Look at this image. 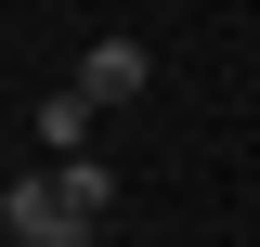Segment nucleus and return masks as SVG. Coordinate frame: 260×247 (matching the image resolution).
<instances>
[{
    "instance_id": "4",
    "label": "nucleus",
    "mask_w": 260,
    "mask_h": 247,
    "mask_svg": "<svg viewBox=\"0 0 260 247\" xmlns=\"http://www.w3.org/2000/svg\"><path fill=\"white\" fill-rule=\"evenodd\" d=\"M0 247H91V234H78V221H13Z\"/></svg>"
},
{
    "instance_id": "1",
    "label": "nucleus",
    "mask_w": 260,
    "mask_h": 247,
    "mask_svg": "<svg viewBox=\"0 0 260 247\" xmlns=\"http://www.w3.org/2000/svg\"><path fill=\"white\" fill-rule=\"evenodd\" d=\"M143 78H156V52H143V39H91V52H78V78H65V91H78V104H91V117H104V104H143Z\"/></svg>"
},
{
    "instance_id": "3",
    "label": "nucleus",
    "mask_w": 260,
    "mask_h": 247,
    "mask_svg": "<svg viewBox=\"0 0 260 247\" xmlns=\"http://www.w3.org/2000/svg\"><path fill=\"white\" fill-rule=\"evenodd\" d=\"M39 143H52V156H91V104H78V91H39Z\"/></svg>"
},
{
    "instance_id": "2",
    "label": "nucleus",
    "mask_w": 260,
    "mask_h": 247,
    "mask_svg": "<svg viewBox=\"0 0 260 247\" xmlns=\"http://www.w3.org/2000/svg\"><path fill=\"white\" fill-rule=\"evenodd\" d=\"M104 208H117V169H104V156H52V221H78V234H91Z\"/></svg>"
}]
</instances>
